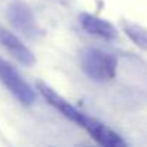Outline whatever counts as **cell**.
<instances>
[{"label":"cell","mask_w":147,"mask_h":147,"mask_svg":"<svg viewBox=\"0 0 147 147\" xmlns=\"http://www.w3.org/2000/svg\"><path fill=\"white\" fill-rule=\"evenodd\" d=\"M81 68L95 81H110L115 77L117 59L100 49H87L81 53Z\"/></svg>","instance_id":"1"},{"label":"cell","mask_w":147,"mask_h":147,"mask_svg":"<svg viewBox=\"0 0 147 147\" xmlns=\"http://www.w3.org/2000/svg\"><path fill=\"white\" fill-rule=\"evenodd\" d=\"M0 82L23 105H30L35 101V92L30 85L22 78L18 69L0 56Z\"/></svg>","instance_id":"2"},{"label":"cell","mask_w":147,"mask_h":147,"mask_svg":"<svg viewBox=\"0 0 147 147\" xmlns=\"http://www.w3.org/2000/svg\"><path fill=\"white\" fill-rule=\"evenodd\" d=\"M36 88L39 90V92L45 97V100L53 107L56 108L63 117H66L68 120L74 121V123H77L78 125H81L82 128H85V125L88 124L90 118L88 115L82 114L78 108H75L69 101H66L61 94H58L53 88H51L48 84L42 82V81H38L36 82Z\"/></svg>","instance_id":"3"},{"label":"cell","mask_w":147,"mask_h":147,"mask_svg":"<svg viewBox=\"0 0 147 147\" xmlns=\"http://www.w3.org/2000/svg\"><path fill=\"white\" fill-rule=\"evenodd\" d=\"M0 45H2L18 62L32 66L36 62V58L33 52L9 29H6L3 25H0Z\"/></svg>","instance_id":"4"},{"label":"cell","mask_w":147,"mask_h":147,"mask_svg":"<svg viewBox=\"0 0 147 147\" xmlns=\"http://www.w3.org/2000/svg\"><path fill=\"white\" fill-rule=\"evenodd\" d=\"M7 18L10 23L23 35L32 36L36 33V23L32 10L22 2H15L7 9Z\"/></svg>","instance_id":"5"},{"label":"cell","mask_w":147,"mask_h":147,"mask_svg":"<svg viewBox=\"0 0 147 147\" xmlns=\"http://www.w3.org/2000/svg\"><path fill=\"white\" fill-rule=\"evenodd\" d=\"M85 130L101 146H105V147H123V146L127 144L125 140H123L118 133H115L114 130H111L110 127H107L105 124H102L101 121H98V120H95L92 117L90 118L88 124L85 125Z\"/></svg>","instance_id":"6"},{"label":"cell","mask_w":147,"mask_h":147,"mask_svg":"<svg viewBox=\"0 0 147 147\" xmlns=\"http://www.w3.org/2000/svg\"><path fill=\"white\" fill-rule=\"evenodd\" d=\"M80 23H81L84 30H87L88 33H91L94 36L104 38V39H115L117 38L115 28L110 22H107L98 16L82 13L80 18Z\"/></svg>","instance_id":"7"},{"label":"cell","mask_w":147,"mask_h":147,"mask_svg":"<svg viewBox=\"0 0 147 147\" xmlns=\"http://www.w3.org/2000/svg\"><path fill=\"white\" fill-rule=\"evenodd\" d=\"M124 30L127 33V36L141 49L147 51V29L136 25V23H125L124 25Z\"/></svg>","instance_id":"8"}]
</instances>
